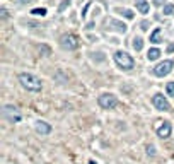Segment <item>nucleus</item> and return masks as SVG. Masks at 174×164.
<instances>
[{
	"label": "nucleus",
	"mask_w": 174,
	"mask_h": 164,
	"mask_svg": "<svg viewBox=\"0 0 174 164\" xmlns=\"http://www.w3.org/2000/svg\"><path fill=\"white\" fill-rule=\"evenodd\" d=\"M19 82H21L27 91H32V92H38V91H41V80L38 79L36 75L32 74H21L19 75Z\"/></svg>",
	"instance_id": "1"
},
{
	"label": "nucleus",
	"mask_w": 174,
	"mask_h": 164,
	"mask_svg": "<svg viewBox=\"0 0 174 164\" xmlns=\"http://www.w3.org/2000/svg\"><path fill=\"white\" fill-rule=\"evenodd\" d=\"M2 116H4V120H7L9 123H19L22 120V113L17 110L16 106L5 104L2 108Z\"/></svg>",
	"instance_id": "2"
},
{
	"label": "nucleus",
	"mask_w": 174,
	"mask_h": 164,
	"mask_svg": "<svg viewBox=\"0 0 174 164\" xmlns=\"http://www.w3.org/2000/svg\"><path fill=\"white\" fill-rule=\"evenodd\" d=\"M113 58H114L116 65H118L120 69H123V70H132L133 65H135L133 58L130 57V55H128L127 51H116Z\"/></svg>",
	"instance_id": "3"
},
{
	"label": "nucleus",
	"mask_w": 174,
	"mask_h": 164,
	"mask_svg": "<svg viewBox=\"0 0 174 164\" xmlns=\"http://www.w3.org/2000/svg\"><path fill=\"white\" fill-rule=\"evenodd\" d=\"M174 69V62L172 60H164L159 65H155L152 69V74L157 75V77H166L167 74H171V70Z\"/></svg>",
	"instance_id": "4"
},
{
	"label": "nucleus",
	"mask_w": 174,
	"mask_h": 164,
	"mask_svg": "<svg viewBox=\"0 0 174 164\" xmlns=\"http://www.w3.org/2000/svg\"><path fill=\"white\" fill-rule=\"evenodd\" d=\"M97 104H99L101 108H104V110H111V108L118 106V97L113 96L111 92H104V94H101L99 97H97Z\"/></svg>",
	"instance_id": "5"
},
{
	"label": "nucleus",
	"mask_w": 174,
	"mask_h": 164,
	"mask_svg": "<svg viewBox=\"0 0 174 164\" xmlns=\"http://www.w3.org/2000/svg\"><path fill=\"white\" fill-rule=\"evenodd\" d=\"M60 46L63 50H75L79 46V41H77V38L74 34H63L60 38Z\"/></svg>",
	"instance_id": "6"
},
{
	"label": "nucleus",
	"mask_w": 174,
	"mask_h": 164,
	"mask_svg": "<svg viewBox=\"0 0 174 164\" xmlns=\"http://www.w3.org/2000/svg\"><path fill=\"white\" fill-rule=\"evenodd\" d=\"M152 104L159 111H169V103H167V99H166V96H162L160 92L152 97Z\"/></svg>",
	"instance_id": "7"
},
{
	"label": "nucleus",
	"mask_w": 174,
	"mask_h": 164,
	"mask_svg": "<svg viewBox=\"0 0 174 164\" xmlns=\"http://www.w3.org/2000/svg\"><path fill=\"white\" fill-rule=\"evenodd\" d=\"M171 132H172V127H171V123L162 120V122H159L157 125V135L160 138H167L171 137Z\"/></svg>",
	"instance_id": "8"
},
{
	"label": "nucleus",
	"mask_w": 174,
	"mask_h": 164,
	"mask_svg": "<svg viewBox=\"0 0 174 164\" xmlns=\"http://www.w3.org/2000/svg\"><path fill=\"white\" fill-rule=\"evenodd\" d=\"M36 132L39 135H48V133L51 132V127H50V123L43 122V120H38L36 122Z\"/></svg>",
	"instance_id": "9"
},
{
	"label": "nucleus",
	"mask_w": 174,
	"mask_h": 164,
	"mask_svg": "<svg viewBox=\"0 0 174 164\" xmlns=\"http://www.w3.org/2000/svg\"><path fill=\"white\" fill-rule=\"evenodd\" d=\"M135 5L142 14H148V11H150V5H148L147 0H135Z\"/></svg>",
	"instance_id": "10"
},
{
	"label": "nucleus",
	"mask_w": 174,
	"mask_h": 164,
	"mask_svg": "<svg viewBox=\"0 0 174 164\" xmlns=\"http://www.w3.org/2000/svg\"><path fill=\"white\" fill-rule=\"evenodd\" d=\"M147 57H148V60H157L159 57H160V50H159V48H150L147 53Z\"/></svg>",
	"instance_id": "11"
},
{
	"label": "nucleus",
	"mask_w": 174,
	"mask_h": 164,
	"mask_svg": "<svg viewBox=\"0 0 174 164\" xmlns=\"http://www.w3.org/2000/svg\"><path fill=\"white\" fill-rule=\"evenodd\" d=\"M111 26L114 27L116 31H120V32H125V31H127V26H125L123 22H118V21H114V19H111Z\"/></svg>",
	"instance_id": "12"
},
{
	"label": "nucleus",
	"mask_w": 174,
	"mask_h": 164,
	"mask_svg": "<svg viewBox=\"0 0 174 164\" xmlns=\"http://www.w3.org/2000/svg\"><path fill=\"white\" fill-rule=\"evenodd\" d=\"M38 50L41 53L43 57H48V55H51V48L50 46H44V45H38Z\"/></svg>",
	"instance_id": "13"
},
{
	"label": "nucleus",
	"mask_w": 174,
	"mask_h": 164,
	"mask_svg": "<svg viewBox=\"0 0 174 164\" xmlns=\"http://www.w3.org/2000/svg\"><path fill=\"white\" fill-rule=\"evenodd\" d=\"M159 38H160V29H155V31L152 32V34H150V43H154V45H155V43H159Z\"/></svg>",
	"instance_id": "14"
},
{
	"label": "nucleus",
	"mask_w": 174,
	"mask_h": 164,
	"mask_svg": "<svg viewBox=\"0 0 174 164\" xmlns=\"http://www.w3.org/2000/svg\"><path fill=\"white\" fill-rule=\"evenodd\" d=\"M118 12H120L121 16H125L127 19H133V16H135V14H133L130 9H118Z\"/></svg>",
	"instance_id": "15"
},
{
	"label": "nucleus",
	"mask_w": 174,
	"mask_h": 164,
	"mask_svg": "<svg viewBox=\"0 0 174 164\" xmlns=\"http://www.w3.org/2000/svg\"><path fill=\"white\" fill-rule=\"evenodd\" d=\"M133 46H135V50H137V51H140V50L143 48V39H142V38H135Z\"/></svg>",
	"instance_id": "16"
},
{
	"label": "nucleus",
	"mask_w": 174,
	"mask_h": 164,
	"mask_svg": "<svg viewBox=\"0 0 174 164\" xmlns=\"http://www.w3.org/2000/svg\"><path fill=\"white\" fill-rule=\"evenodd\" d=\"M31 14H32V16H44V14H46V9H43V7H38V9H32Z\"/></svg>",
	"instance_id": "17"
},
{
	"label": "nucleus",
	"mask_w": 174,
	"mask_h": 164,
	"mask_svg": "<svg viewBox=\"0 0 174 164\" xmlns=\"http://www.w3.org/2000/svg\"><path fill=\"white\" fill-rule=\"evenodd\" d=\"M172 12H174V5H172V4H166V5H164V14H166V16H171Z\"/></svg>",
	"instance_id": "18"
},
{
	"label": "nucleus",
	"mask_w": 174,
	"mask_h": 164,
	"mask_svg": "<svg viewBox=\"0 0 174 164\" xmlns=\"http://www.w3.org/2000/svg\"><path fill=\"white\" fill-rule=\"evenodd\" d=\"M166 91H167L169 96H174V80H172V82H167V85H166Z\"/></svg>",
	"instance_id": "19"
},
{
	"label": "nucleus",
	"mask_w": 174,
	"mask_h": 164,
	"mask_svg": "<svg viewBox=\"0 0 174 164\" xmlns=\"http://www.w3.org/2000/svg\"><path fill=\"white\" fill-rule=\"evenodd\" d=\"M154 5L155 7H160V5H166V0H152Z\"/></svg>",
	"instance_id": "20"
},
{
	"label": "nucleus",
	"mask_w": 174,
	"mask_h": 164,
	"mask_svg": "<svg viewBox=\"0 0 174 164\" xmlns=\"http://www.w3.org/2000/svg\"><path fill=\"white\" fill-rule=\"evenodd\" d=\"M70 5V0H65L63 4H62V5H60V11H63V9H67V7Z\"/></svg>",
	"instance_id": "21"
},
{
	"label": "nucleus",
	"mask_w": 174,
	"mask_h": 164,
	"mask_svg": "<svg viewBox=\"0 0 174 164\" xmlns=\"http://www.w3.org/2000/svg\"><path fill=\"white\" fill-rule=\"evenodd\" d=\"M148 154H150V156H154V154H155V150H154V145H148Z\"/></svg>",
	"instance_id": "22"
},
{
	"label": "nucleus",
	"mask_w": 174,
	"mask_h": 164,
	"mask_svg": "<svg viewBox=\"0 0 174 164\" xmlns=\"http://www.w3.org/2000/svg\"><path fill=\"white\" fill-rule=\"evenodd\" d=\"M167 51H169V53H172V51H174V43H172V45H169V46H167Z\"/></svg>",
	"instance_id": "23"
},
{
	"label": "nucleus",
	"mask_w": 174,
	"mask_h": 164,
	"mask_svg": "<svg viewBox=\"0 0 174 164\" xmlns=\"http://www.w3.org/2000/svg\"><path fill=\"white\" fill-rule=\"evenodd\" d=\"M5 16H7V11L5 9H2V19H5Z\"/></svg>",
	"instance_id": "24"
},
{
	"label": "nucleus",
	"mask_w": 174,
	"mask_h": 164,
	"mask_svg": "<svg viewBox=\"0 0 174 164\" xmlns=\"http://www.w3.org/2000/svg\"><path fill=\"white\" fill-rule=\"evenodd\" d=\"M147 26H148V24H147V22H142V26H140V27H142V29H143V31H145V29H147Z\"/></svg>",
	"instance_id": "25"
},
{
	"label": "nucleus",
	"mask_w": 174,
	"mask_h": 164,
	"mask_svg": "<svg viewBox=\"0 0 174 164\" xmlns=\"http://www.w3.org/2000/svg\"><path fill=\"white\" fill-rule=\"evenodd\" d=\"M21 2H22V4H27V2H29V0H21Z\"/></svg>",
	"instance_id": "26"
},
{
	"label": "nucleus",
	"mask_w": 174,
	"mask_h": 164,
	"mask_svg": "<svg viewBox=\"0 0 174 164\" xmlns=\"http://www.w3.org/2000/svg\"><path fill=\"white\" fill-rule=\"evenodd\" d=\"M89 164H96V162H94V161H89Z\"/></svg>",
	"instance_id": "27"
}]
</instances>
